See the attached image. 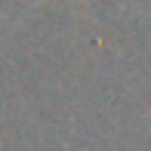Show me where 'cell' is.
<instances>
[{
  "label": "cell",
  "instance_id": "cell-1",
  "mask_svg": "<svg viewBox=\"0 0 151 151\" xmlns=\"http://www.w3.org/2000/svg\"><path fill=\"white\" fill-rule=\"evenodd\" d=\"M40 3H46V0H37V6H40Z\"/></svg>",
  "mask_w": 151,
  "mask_h": 151
}]
</instances>
